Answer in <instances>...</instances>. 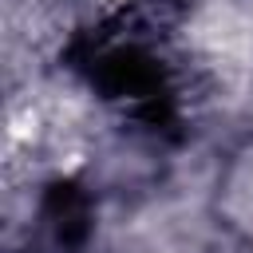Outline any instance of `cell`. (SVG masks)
I'll return each mask as SVG.
<instances>
[{
	"label": "cell",
	"mask_w": 253,
	"mask_h": 253,
	"mask_svg": "<svg viewBox=\"0 0 253 253\" xmlns=\"http://www.w3.org/2000/svg\"><path fill=\"white\" fill-rule=\"evenodd\" d=\"M221 210H225L229 225L253 241V146L229 166V178L221 190Z\"/></svg>",
	"instance_id": "1"
}]
</instances>
